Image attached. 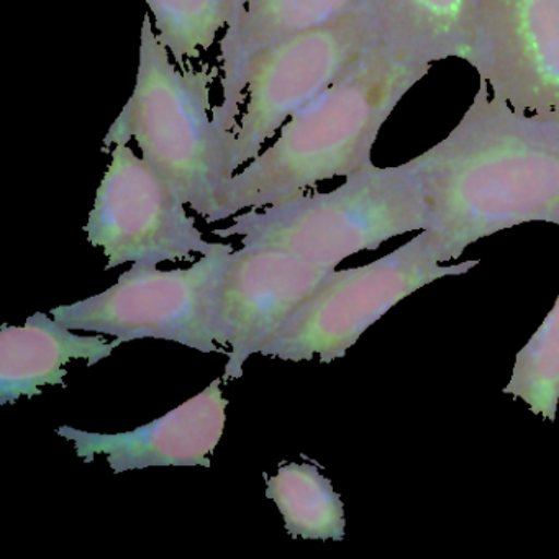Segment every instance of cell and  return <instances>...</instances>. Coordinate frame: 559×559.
I'll return each mask as SVG.
<instances>
[{
  "instance_id": "6da1fadb",
  "label": "cell",
  "mask_w": 559,
  "mask_h": 559,
  "mask_svg": "<svg viewBox=\"0 0 559 559\" xmlns=\"http://www.w3.org/2000/svg\"><path fill=\"white\" fill-rule=\"evenodd\" d=\"M407 163L440 263L519 225L559 227V120L519 112L486 84L456 127Z\"/></svg>"
},
{
  "instance_id": "7a4b0ae2",
  "label": "cell",
  "mask_w": 559,
  "mask_h": 559,
  "mask_svg": "<svg viewBox=\"0 0 559 559\" xmlns=\"http://www.w3.org/2000/svg\"><path fill=\"white\" fill-rule=\"evenodd\" d=\"M374 48L345 76L297 110L276 140L224 186L209 224L270 207L372 165L382 127L430 73Z\"/></svg>"
},
{
  "instance_id": "3957f363",
  "label": "cell",
  "mask_w": 559,
  "mask_h": 559,
  "mask_svg": "<svg viewBox=\"0 0 559 559\" xmlns=\"http://www.w3.org/2000/svg\"><path fill=\"white\" fill-rule=\"evenodd\" d=\"M217 68H181L145 15L132 96L107 130L104 146L135 143L140 156L186 205L211 221L218 194L234 178V133L214 119Z\"/></svg>"
},
{
  "instance_id": "277c9868",
  "label": "cell",
  "mask_w": 559,
  "mask_h": 559,
  "mask_svg": "<svg viewBox=\"0 0 559 559\" xmlns=\"http://www.w3.org/2000/svg\"><path fill=\"white\" fill-rule=\"evenodd\" d=\"M428 227V207L420 179L408 163L369 165L330 192L299 194L270 207L235 215L222 238H241L247 248L294 254L336 270L361 251L378 250L391 238Z\"/></svg>"
},
{
  "instance_id": "5b68a950",
  "label": "cell",
  "mask_w": 559,
  "mask_h": 559,
  "mask_svg": "<svg viewBox=\"0 0 559 559\" xmlns=\"http://www.w3.org/2000/svg\"><path fill=\"white\" fill-rule=\"evenodd\" d=\"M479 260L443 266L427 230L374 263L335 271L325 286L304 304L260 355L283 361L323 365L343 358L362 333L421 287L469 273Z\"/></svg>"
},
{
  "instance_id": "8992f818",
  "label": "cell",
  "mask_w": 559,
  "mask_h": 559,
  "mask_svg": "<svg viewBox=\"0 0 559 559\" xmlns=\"http://www.w3.org/2000/svg\"><path fill=\"white\" fill-rule=\"evenodd\" d=\"M234 248L215 243L188 270L139 266L90 299L51 310L74 332L116 336L120 342L155 338L201 353H225L217 343V296L225 263Z\"/></svg>"
},
{
  "instance_id": "52a82bcc",
  "label": "cell",
  "mask_w": 559,
  "mask_h": 559,
  "mask_svg": "<svg viewBox=\"0 0 559 559\" xmlns=\"http://www.w3.org/2000/svg\"><path fill=\"white\" fill-rule=\"evenodd\" d=\"M378 47V31L365 4L340 21L253 55L238 83L243 110L235 127V169L257 158L297 110Z\"/></svg>"
},
{
  "instance_id": "ba28073f",
  "label": "cell",
  "mask_w": 559,
  "mask_h": 559,
  "mask_svg": "<svg viewBox=\"0 0 559 559\" xmlns=\"http://www.w3.org/2000/svg\"><path fill=\"white\" fill-rule=\"evenodd\" d=\"M110 163L96 192L84 231L93 248L107 258L106 271L126 263L158 266L211 253L186 202L130 142L109 146Z\"/></svg>"
},
{
  "instance_id": "9c48e42d",
  "label": "cell",
  "mask_w": 559,
  "mask_h": 559,
  "mask_svg": "<svg viewBox=\"0 0 559 559\" xmlns=\"http://www.w3.org/2000/svg\"><path fill=\"white\" fill-rule=\"evenodd\" d=\"M464 61L512 109L559 120V0H477Z\"/></svg>"
},
{
  "instance_id": "30bf717a",
  "label": "cell",
  "mask_w": 559,
  "mask_h": 559,
  "mask_svg": "<svg viewBox=\"0 0 559 559\" xmlns=\"http://www.w3.org/2000/svg\"><path fill=\"white\" fill-rule=\"evenodd\" d=\"M336 270L280 250L241 247L225 263L217 296V343L228 349L224 382L309 302Z\"/></svg>"
},
{
  "instance_id": "8fae6325",
  "label": "cell",
  "mask_w": 559,
  "mask_h": 559,
  "mask_svg": "<svg viewBox=\"0 0 559 559\" xmlns=\"http://www.w3.org/2000/svg\"><path fill=\"white\" fill-rule=\"evenodd\" d=\"M227 407L222 378H217L201 394L132 431L96 433L63 425L57 433L73 441L84 463L104 454L114 473L146 467H211V456L227 424Z\"/></svg>"
},
{
  "instance_id": "7c38bea8",
  "label": "cell",
  "mask_w": 559,
  "mask_h": 559,
  "mask_svg": "<svg viewBox=\"0 0 559 559\" xmlns=\"http://www.w3.org/2000/svg\"><path fill=\"white\" fill-rule=\"evenodd\" d=\"M366 0H241L240 9L221 38V103L214 119L234 133L240 117L238 83L253 55L294 35L340 21Z\"/></svg>"
},
{
  "instance_id": "4fadbf2b",
  "label": "cell",
  "mask_w": 559,
  "mask_h": 559,
  "mask_svg": "<svg viewBox=\"0 0 559 559\" xmlns=\"http://www.w3.org/2000/svg\"><path fill=\"white\" fill-rule=\"evenodd\" d=\"M123 342L103 336H80L44 312L28 317L25 325L0 329V405L34 399L45 385L67 388L64 366L84 359L87 366L109 358Z\"/></svg>"
},
{
  "instance_id": "5bb4252c",
  "label": "cell",
  "mask_w": 559,
  "mask_h": 559,
  "mask_svg": "<svg viewBox=\"0 0 559 559\" xmlns=\"http://www.w3.org/2000/svg\"><path fill=\"white\" fill-rule=\"evenodd\" d=\"M381 47L401 63L431 67L469 53L477 0H366Z\"/></svg>"
},
{
  "instance_id": "9a60e30c",
  "label": "cell",
  "mask_w": 559,
  "mask_h": 559,
  "mask_svg": "<svg viewBox=\"0 0 559 559\" xmlns=\"http://www.w3.org/2000/svg\"><path fill=\"white\" fill-rule=\"evenodd\" d=\"M267 499L283 515L284 526L293 538H345V506L316 464L284 463L277 474L267 477Z\"/></svg>"
},
{
  "instance_id": "2e32d148",
  "label": "cell",
  "mask_w": 559,
  "mask_h": 559,
  "mask_svg": "<svg viewBox=\"0 0 559 559\" xmlns=\"http://www.w3.org/2000/svg\"><path fill=\"white\" fill-rule=\"evenodd\" d=\"M159 41L181 68L207 53L227 31L241 0H145Z\"/></svg>"
},
{
  "instance_id": "e0dca14e",
  "label": "cell",
  "mask_w": 559,
  "mask_h": 559,
  "mask_svg": "<svg viewBox=\"0 0 559 559\" xmlns=\"http://www.w3.org/2000/svg\"><path fill=\"white\" fill-rule=\"evenodd\" d=\"M545 420L555 421L559 405V296L532 338L516 353L512 378L502 389Z\"/></svg>"
}]
</instances>
